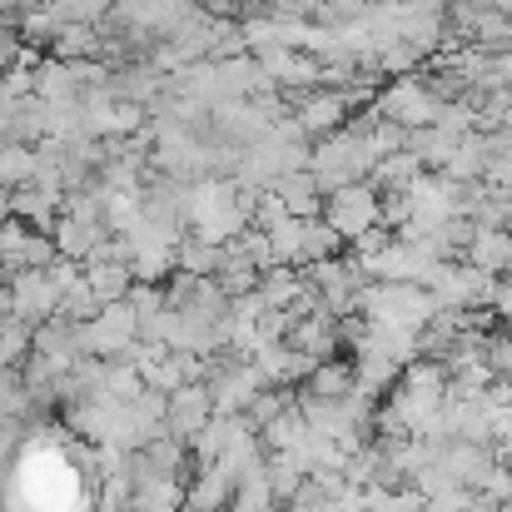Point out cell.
<instances>
[{"label":"cell","instance_id":"6da1fadb","mask_svg":"<svg viewBox=\"0 0 512 512\" xmlns=\"http://www.w3.org/2000/svg\"><path fill=\"white\" fill-rule=\"evenodd\" d=\"M358 314L373 329H403V334H423L438 314V299L428 284H363L358 289Z\"/></svg>","mask_w":512,"mask_h":512},{"label":"cell","instance_id":"7a4b0ae2","mask_svg":"<svg viewBox=\"0 0 512 512\" xmlns=\"http://www.w3.org/2000/svg\"><path fill=\"white\" fill-rule=\"evenodd\" d=\"M373 165H378L373 120H358V125H343L334 135H324V140L314 145V160H309V170L324 184V194L339 189V184H353V179H368Z\"/></svg>","mask_w":512,"mask_h":512},{"label":"cell","instance_id":"3957f363","mask_svg":"<svg viewBox=\"0 0 512 512\" xmlns=\"http://www.w3.org/2000/svg\"><path fill=\"white\" fill-rule=\"evenodd\" d=\"M324 219L339 229L348 244L363 239L373 224H383V189H378L373 179H353V184L329 189V199H324Z\"/></svg>","mask_w":512,"mask_h":512},{"label":"cell","instance_id":"277c9868","mask_svg":"<svg viewBox=\"0 0 512 512\" xmlns=\"http://www.w3.org/2000/svg\"><path fill=\"white\" fill-rule=\"evenodd\" d=\"M80 343L90 358H130L135 363V348H140V319H135V304L120 299V304H105L90 324H80Z\"/></svg>","mask_w":512,"mask_h":512},{"label":"cell","instance_id":"5b68a950","mask_svg":"<svg viewBox=\"0 0 512 512\" xmlns=\"http://www.w3.org/2000/svg\"><path fill=\"white\" fill-rule=\"evenodd\" d=\"M438 264H443V259H433L423 244H408V239H398V234H393L383 249L358 254V269H363L368 279H378V284H428Z\"/></svg>","mask_w":512,"mask_h":512},{"label":"cell","instance_id":"8992f818","mask_svg":"<svg viewBox=\"0 0 512 512\" xmlns=\"http://www.w3.org/2000/svg\"><path fill=\"white\" fill-rule=\"evenodd\" d=\"M443 105H448V100H443L428 80H418V75H398L388 90H378V115L393 120V125H403V130L433 125V120L443 115Z\"/></svg>","mask_w":512,"mask_h":512},{"label":"cell","instance_id":"52a82bcc","mask_svg":"<svg viewBox=\"0 0 512 512\" xmlns=\"http://www.w3.org/2000/svg\"><path fill=\"white\" fill-rule=\"evenodd\" d=\"M353 100H358V85H353V90H343V85L299 90V95H294V120H299V130H304L309 140H324V135H334V130L348 125Z\"/></svg>","mask_w":512,"mask_h":512},{"label":"cell","instance_id":"ba28073f","mask_svg":"<svg viewBox=\"0 0 512 512\" xmlns=\"http://www.w3.org/2000/svg\"><path fill=\"white\" fill-rule=\"evenodd\" d=\"M60 259V249H55V239L45 234V229H35V224H25V219H5L0 224V264H5V274H20V269H50Z\"/></svg>","mask_w":512,"mask_h":512},{"label":"cell","instance_id":"9c48e42d","mask_svg":"<svg viewBox=\"0 0 512 512\" xmlns=\"http://www.w3.org/2000/svg\"><path fill=\"white\" fill-rule=\"evenodd\" d=\"M60 284H55V274L50 269H20V274H10V304H15V319L20 324H30V329H40V324H50L55 314H60Z\"/></svg>","mask_w":512,"mask_h":512},{"label":"cell","instance_id":"30bf717a","mask_svg":"<svg viewBox=\"0 0 512 512\" xmlns=\"http://www.w3.org/2000/svg\"><path fill=\"white\" fill-rule=\"evenodd\" d=\"M209 418H214V393H209V383L199 378V383H184V388H174L170 393L165 433L184 438V443H194V433H199Z\"/></svg>","mask_w":512,"mask_h":512},{"label":"cell","instance_id":"8fae6325","mask_svg":"<svg viewBox=\"0 0 512 512\" xmlns=\"http://www.w3.org/2000/svg\"><path fill=\"white\" fill-rule=\"evenodd\" d=\"M274 194H279V204L289 209V214H299V219H319L324 214V184L314 179V170H294V174H279L274 179Z\"/></svg>","mask_w":512,"mask_h":512},{"label":"cell","instance_id":"7c38bea8","mask_svg":"<svg viewBox=\"0 0 512 512\" xmlns=\"http://www.w3.org/2000/svg\"><path fill=\"white\" fill-rule=\"evenodd\" d=\"M463 259L478 264V269H488V274H508L512 269V229L508 224H478Z\"/></svg>","mask_w":512,"mask_h":512},{"label":"cell","instance_id":"4fadbf2b","mask_svg":"<svg viewBox=\"0 0 512 512\" xmlns=\"http://www.w3.org/2000/svg\"><path fill=\"white\" fill-rule=\"evenodd\" d=\"M50 239H55V249L65 254V259H90L105 239H110V229L105 224H90V219H75V214H60L55 219V229H50Z\"/></svg>","mask_w":512,"mask_h":512},{"label":"cell","instance_id":"5bb4252c","mask_svg":"<svg viewBox=\"0 0 512 512\" xmlns=\"http://www.w3.org/2000/svg\"><path fill=\"white\" fill-rule=\"evenodd\" d=\"M259 438H264V448L269 453H289V448H304L309 438H314V428H309V418H304V408H299V398L279 413V418H269L264 428H259Z\"/></svg>","mask_w":512,"mask_h":512},{"label":"cell","instance_id":"9a60e30c","mask_svg":"<svg viewBox=\"0 0 512 512\" xmlns=\"http://www.w3.org/2000/svg\"><path fill=\"white\" fill-rule=\"evenodd\" d=\"M35 95H40L45 105H70V100H80V85H75L70 60L45 55V60L35 65Z\"/></svg>","mask_w":512,"mask_h":512},{"label":"cell","instance_id":"2e32d148","mask_svg":"<svg viewBox=\"0 0 512 512\" xmlns=\"http://www.w3.org/2000/svg\"><path fill=\"white\" fill-rule=\"evenodd\" d=\"M85 279H90V289H95L105 304H120V299H130V289H135V269H130L125 259H90V264H85Z\"/></svg>","mask_w":512,"mask_h":512},{"label":"cell","instance_id":"e0dca14e","mask_svg":"<svg viewBox=\"0 0 512 512\" xmlns=\"http://www.w3.org/2000/svg\"><path fill=\"white\" fill-rule=\"evenodd\" d=\"M40 174V150L20 140H0V189H25Z\"/></svg>","mask_w":512,"mask_h":512},{"label":"cell","instance_id":"ac0fdd59","mask_svg":"<svg viewBox=\"0 0 512 512\" xmlns=\"http://www.w3.org/2000/svg\"><path fill=\"white\" fill-rule=\"evenodd\" d=\"M418 174H423V160H418L413 150H393V155H383V160L373 165V174H368V179H373L383 194H403Z\"/></svg>","mask_w":512,"mask_h":512},{"label":"cell","instance_id":"d6986e66","mask_svg":"<svg viewBox=\"0 0 512 512\" xmlns=\"http://www.w3.org/2000/svg\"><path fill=\"white\" fill-rule=\"evenodd\" d=\"M304 229H309V219H299V214H279V219L264 229L279 264H304Z\"/></svg>","mask_w":512,"mask_h":512},{"label":"cell","instance_id":"ffe728a7","mask_svg":"<svg viewBox=\"0 0 512 512\" xmlns=\"http://www.w3.org/2000/svg\"><path fill=\"white\" fill-rule=\"evenodd\" d=\"M50 55H60V60H90V55H105V35H100V25H65V30L55 35Z\"/></svg>","mask_w":512,"mask_h":512},{"label":"cell","instance_id":"44dd1931","mask_svg":"<svg viewBox=\"0 0 512 512\" xmlns=\"http://www.w3.org/2000/svg\"><path fill=\"white\" fill-rule=\"evenodd\" d=\"M353 388H358L353 363H334V358H324V363L309 373V388H304V393H314V398H348Z\"/></svg>","mask_w":512,"mask_h":512},{"label":"cell","instance_id":"7402d4cb","mask_svg":"<svg viewBox=\"0 0 512 512\" xmlns=\"http://www.w3.org/2000/svg\"><path fill=\"white\" fill-rule=\"evenodd\" d=\"M219 264H224V244H209V239H199V234L179 239V269H184V274L214 279V274H219Z\"/></svg>","mask_w":512,"mask_h":512},{"label":"cell","instance_id":"603a6c76","mask_svg":"<svg viewBox=\"0 0 512 512\" xmlns=\"http://www.w3.org/2000/svg\"><path fill=\"white\" fill-rule=\"evenodd\" d=\"M35 353V329L30 324H20V319H10L5 329H0V373H15V368H25V358Z\"/></svg>","mask_w":512,"mask_h":512},{"label":"cell","instance_id":"cb8c5ba5","mask_svg":"<svg viewBox=\"0 0 512 512\" xmlns=\"http://www.w3.org/2000/svg\"><path fill=\"white\" fill-rule=\"evenodd\" d=\"M343 244H348V239H343V234L334 229V224H329V219H324V214H319V219H309V229H304V264L339 254Z\"/></svg>","mask_w":512,"mask_h":512},{"label":"cell","instance_id":"d4e9b609","mask_svg":"<svg viewBox=\"0 0 512 512\" xmlns=\"http://www.w3.org/2000/svg\"><path fill=\"white\" fill-rule=\"evenodd\" d=\"M100 309H105V299L90 289V279H85V274H80V284H70V289H65V299H60V314H65V319H75V324H90Z\"/></svg>","mask_w":512,"mask_h":512},{"label":"cell","instance_id":"484cf974","mask_svg":"<svg viewBox=\"0 0 512 512\" xmlns=\"http://www.w3.org/2000/svg\"><path fill=\"white\" fill-rule=\"evenodd\" d=\"M50 10H55L65 25H100V20L115 10V0H50Z\"/></svg>","mask_w":512,"mask_h":512},{"label":"cell","instance_id":"4316f807","mask_svg":"<svg viewBox=\"0 0 512 512\" xmlns=\"http://www.w3.org/2000/svg\"><path fill=\"white\" fill-rule=\"evenodd\" d=\"M473 493L468 488H443V493H428L423 498V512H468Z\"/></svg>","mask_w":512,"mask_h":512},{"label":"cell","instance_id":"83f0119b","mask_svg":"<svg viewBox=\"0 0 512 512\" xmlns=\"http://www.w3.org/2000/svg\"><path fill=\"white\" fill-rule=\"evenodd\" d=\"M478 493H483L488 503H508V498H512V468H508V463H498V468L488 473V483H483Z\"/></svg>","mask_w":512,"mask_h":512},{"label":"cell","instance_id":"f1b7e54d","mask_svg":"<svg viewBox=\"0 0 512 512\" xmlns=\"http://www.w3.org/2000/svg\"><path fill=\"white\" fill-rule=\"evenodd\" d=\"M488 363L498 378H512V339H488Z\"/></svg>","mask_w":512,"mask_h":512},{"label":"cell","instance_id":"f546056e","mask_svg":"<svg viewBox=\"0 0 512 512\" xmlns=\"http://www.w3.org/2000/svg\"><path fill=\"white\" fill-rule=\"evenodd\" d=\"M209 15H224V20H234L239 10H249V0H199Z\"/></svg>","mask_w":512,"mask_h":512},{"label":"cell","instance_id":"4dcf8cb0","mask_svg":"<svg viewBox=\"0 0 512 512\" xmlns=\"http://www.w3.org/2000/svg\"><path fill=\"white\" fill-rule=\"evenodd\" d=\"M493 309H498V314H512V269H508V274H498V294H493Z\"/></svg>","mask_w":512,"mask_h":512},{"label":"cell","instance_id":"1f68e13d","mask_svg":"<svg viewBox=\"0 0 512 512\" xmlns=\"http://www.w3.org/2000/svg\"><path fill=\"white\" fill-rule=\"evenodd\" d=\"M493 5H498V10H503V15H512V0H493Z\"/></svg>","mask_w":512,"mask_h":512},{"label":"cell","instance_id":"d6a6232c","mask_svg":"<svg viewBox=\"0 0 512 512\" xmlns=\"http://www.w3.org/2000/svg\"><path fill=\"white\" fill-rule=\"evenodd\" d=\"M503 463H508V468H512V443H503Z\"/></svg>","mask_w":512,"mask_h":512},{"label":"cell","instance_id":"836d02e7","mask_svg":"<svg viewBox=\"0 0 512 512\" xmlns=\"http://www.w3.org/2000/svg\"><path fill=\"white\" fill-rule=\"evenodd\" d=\"M503 512H512V498H508V503H503Z\"/></svg>","mask_w":512,"mask_h":512},{"label":"cell","instance_id":"e575fe53","mask_svg":"<svg viewBox=\"0 0 512 512\" xmlns=\"http://www.w3.org/2000/svg\"><path fill=\"white\" fill-rule=\"evenodd\" d=\"M269 512H279V508H269Z\"/></svg>","mask_w":512,"mask_h":512},{"label":"cell","instance_id":"d590c367","mask_svg":"<svg viewBox=\"0 0 512 512\" xmlns=\"http://www.w3.org/2000/svg\"><path fill=\"white\" fill-rule=\"evenodd\" d=\"M508 319H512V314H508Z\"/></svg>","mask_w":512,"mask_h":512}]
</instances>
